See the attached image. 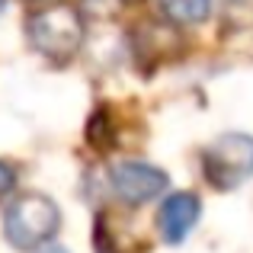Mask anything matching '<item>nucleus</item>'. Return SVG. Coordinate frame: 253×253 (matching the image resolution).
Returning <instances> with one entry per match:
<instances>
[{"instance_id": "nucleus-8", "label": "nucleus", "mask_w": 253, "mask_h": 253, "mask_svg": "<svg viewBox=\"0 0 253 253\" xmlns=\"http://www.w3.org/2000/svg\"><path fill=\"white\" fill-rule=\"evenodd\" d=\"M42 253H68V250L58 247V244H48V247H42Z\"/></svg>"}, {"instance_id": "nucleus-5", "label": "nucleus", "mask_w": 253, "mask_h": 253, "mask_svg": "<svg viewBox=\"0 0 253 253\" xmlns=\"http://www.w3.org/2000/svg\"><path fill=\"white\" fill-rule=\"evenodd\" d=\"M199 211H202V205H199V199L192 192L167 196L161 202V209H157V231H161V237L167 244H183L189 237V231L196 228Z\"/></svg>"}, {"instance_id": "nucleus-4", "label": "nucleus", "mask_w": 253, "mask_h": 253, "mask_svg": "<svg viewBox=\"0 0 253 253\" xmlns=\"http://www.w3.org/2000/svg\"><path fill=\"white\" fill-rule=\"evenodd\" d=\"M112 192L125 205H144L167 189V173L141 161H125L112 170Z\"/></svg>"}, {"instance_id": "nucleus-7", "label": "nucleus", "mask_w": 253, "mask_h": 253, "mask_svg": "<svg viewBox=\"0 0 253 253\" xmlns=\"http://www.w3.org/2000/svg\"><path fill=\"white\" fill-rule=\"evenodd\" d=\"M13 183H16V173H13L10 164H3V161H0V202H3V196H10Z\"/></svg>"}, {"instance_id": "nucleus-9", "label": "nucleus", "mask_w": 253, "mask_h": 253, "mask_svg": "<svg viewBox=\"0 0 253 253\" xmlns=\"http://www.w3.org/2000/svg\"><path fill=\"white\" fill-rule=\"evenodd\" d=\"M3 6H6V0H0V13H3Z\"/></svg>"}, {"instance_id": "nucleus-6", "label": "nucleus", "mask_w": 253, "mask_h": 253, "mask_svg": "<svg viewBox=\"0 0 253 253\" xmlns=\"http://www.w3.org/2000/svg\"><path fill=\"white\" fill-rule=\"evenodd\" d=\"M161 3V13L176 26H192L202 23L211 10V0H157Z\"/></svg>"}, {"instance_id": "nucleus-3", "label": "nucleus", "mask_w": 253, "mask_h": 253, "mask_svg": "<svg viewBox=\"0 0 253 253\" xmlns=\"http://www.w3.org/2000/svg\"><path fill=\"white\" fill-rule=\"evenodd\" d=\"M202 170L215 189H234L253 176V138L244 131L218 135L202 154Z\"/></svg>"}, {"instance_id": "nucleus-2", "label": "nucleus", "mask_w": 253, "mask_h": 253, "mask_svg": "<svg viewBox=\"0 0 253 253\" xmlns=\"http://www.w3.org/2000/svg\"><path fill=\"white\" fill-rule=\"evenodd\" d=\"M26 36L39 55L51 61H68L84 45V19L71 3H51L26 19Z\"/></svg>"}, {"instance_id": "nucleus-10", "label": "nucleus", "mask_w": 253, "mask_h": 253, "mask_svg": "<svg viewBox=\"0 0 253 253\" xmlns=\"http://www.w3.org/2000/svg\"><path fill=\"white\" fill-rule=\"evenodd\" d=\"M131 3H135V0H131Z\"/></svg>"}, {"instance_id": "nucleus-1", "label": "nucleus", "mask_w": 253, "mask_h": 253, "mask_svg": "<svg viewBox=\"0 0 253 253\" xmlns=\"http://www.w3.org/2000/svg\"><path fill=\"white\" fill-rule=\"evenodd\" d=\"M58 224H61V211L42 192H29L19 196L6 205L3 211V237L10 247L16 250H42L55 237Z\"/></svg>"}]
</instances>
